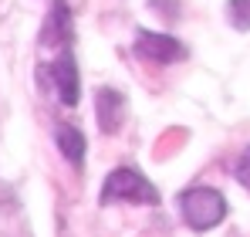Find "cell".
<instances>
[{
	"label": "cell",
	"mask_w": 250,
	"mask_h": 237,
	"mask_svg": "<svg viewBox=\"0 0 250 237\" xmlns=\"http://www.w3.org/2000/svg\"><path fill=\"white\" fill-rule=\"evenodd\" d=\"M149 7L163 10V17H169V21L179 17V0H149Z\"/></svg>",
	"instance_id": "30bf717a"
},
{
	"label": "cell",
	"mask_w": 250,
	"mask_h": 237,
	"mask_svg": "<svg viewBox=\"0 0 250 237\" xmlns=\"http://www.w3.org/2000/svg\"><path fill=\"white\" fill-rule=\"evenodd\" d=\"M132 51H135V58H142V61H152V65H172V61L186 58V47H183L179 41L172 38V34L146 31V27H139V31H135Z\"/></svg>",
	"instance_id": "277c9868"
},
{
	"label": "cell",
	"mask_w": 250,
	"mask_h": 237,
	"mask_svg": "<svg viewBox=\"0 0 250 237\" xmlns=\"http://www.w3.org/2000/svg\"><path fill=\"white\" fill-rule=\"evenodd\" d=\"M233 176H237L240 187H247V190H250V146L237 156V163H233Z\"/></svg>",
	"instance_id": "9c48e42d"
},
{
	"label": "cell",
	"mask_w": 250,
	"mask_h": 237,
	"mask_svg": "<svg viewBox=\"0 0 250 237\" xmlns=\"http://www.w3.org/2000/svg\"><path fill=\"white\" fill-rule=\"evenodd\" d=\"M227 21L233 31H250V0H227Z\"/></svg>",
	"instance_id": "ba28073f"
},
{
	"label": "cell",
	"mask_w": 250,
	"mask_h": 237,
	"mask_svg": "<svg viewBox=\"0 0 250 237\" xmlns=\"http://www.w3.org/2000/svg\"><path fill=\"white\" fill-rule=\"evenodd\" d=\"M102 207H112V203H142V207H156L159 203V190L132 166H115L105 183H102V193H98Z\"/></svg>",
	"instance_id": "6da1fadb"
},
{
	"label": "cell",
	"mask_w": 250,
	"mask_h": 237,
	"mask_svg": "<svg viewBox=\"0 0 250 237\" xmlns=\"http://www.w3.org/2000/svg\"><path fill=\"white\" fill-rule=\"evenodd\" d=\"M95 118H98V129L105 136H115L125 122V95L115 88H98L95 92Z\"/></svg>",
	"instance_id": "8992f818"
},
{
	"label": "cell",
	"mask_w": 250,
	"mask_h": 237,
	"mask_svg": "<svg viewBox=\"0 0 250 237\" xmlns=\"http://www.w3.org/2000/svg\"><path fill=\"white\" fill-rule=\"evenodd\" d=\"M41 68H44V81L54 88L58 102L68 105V109H75L78 98H82V75H78L75 54H71V51H61L51 65H41Z\"/></svg>",
	"instance_id": "3957f363"
},
{
	"label": "cell",
	"mask_w": 250,
	"mask_h": 237,
	"mask_svg": "<svg viewBox=\"0 0 250 237\" xmlns=\"http://www.w3.org/2000/svg\"><path fill=\"white\" fill-rule=\"evenodd\" d=\"M54 142H58L61 156L68 159L75 169H82V166H84V149H88V139H84V132L78 129V125L61 122V125L54 129Z\"/></svg>",
	"instance_id": "52a82bcc"
},
{
	"label": "cell",
	"mask_w": 250,
	"mask_h": 237,
	"mask_svg": "<svg viewBox=\"0 0 250 237\" xmlns=\"http://www.w3.org/2000/svg\"><path fill=\"white\" fill-rule=\"evenodd\" d=\"M179 213L189 224V231H213L216 224L227 220V197L213 187H189L179 193Z\"/></svg>",
	"instance_id": "7a4b0ae2"
},
{
	"label": "cell",
	"mask_w": 250,
	"mask_h": 237,
	"mask_svg": "<svg viewBox=\"0 0 250 237\" xmlns=\"http://www.w3.org/2000/svg\"><path fill=\"white\" fill-rule=\"evenodd\" d=\"M75 38V24H71V7H68V0H51V10H47V21H44L41 34V47H64V44H71Z\"/></svg>",
	"instance_id": "5b68a950"
}]
</instances>
